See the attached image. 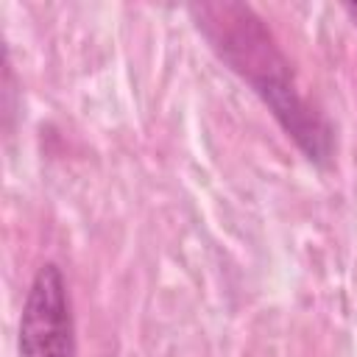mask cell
<instances>
[{
    "mask_svg": "<svg viewBox=\"0 0 357 357\" xmlns=\"http://www.w3.org/2000/svg\"><path fill=\"white\" fill-rule=\"evenodd\" d=\"M190 11L215 53L265 100L307 159L326 162L332 156V131L304 100L293 81L290 61L279 50L265 20L243 3H201Z\"/></svg>",
    "mask_w": 357,
    "mask_h": 357,
    "instance_id": "1",
    "label": "cell"
},
{
    "mask_svg": "<svg viewBox=\"0 0 357 357\" xmlns=\"http://www.w3.org/2000/svg\"><path fill=\"white\" fill-rule=\"evenodd\" d=\"M20 357H75V321L59 265L45 262L20 315Z\"/></svg>",
    "mask_w": 357,
    "mask_h": 357,
    "instance_id": "2",
    "label": "cell"
},
{
    "mask_svg": "<svg viewBox=\"0 0 357 357\" xmlns=\"http://www.w3.org/2000/svg\"><path fill=\"white\" fill-rule=\"evenodd\" d=\"M343 8H346V14H349V17H351V20L357 22V3H346Z\"/></svg>",
    "mask_w": 357,
    "mask_h": 357,
    "instance_id": "3",
    "label": "cell"
}]
</instances>
